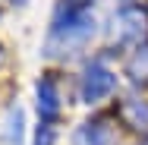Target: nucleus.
Here are the masks:
<instances>
[{
  "label": "nucleus",
  "mask_w": 148,
  "mask_h": 145,
  "mask_svg": "<svg viewBox=\"0 0 148 145\" xmlns=\"http://www.w3.org/2000/svg\"><path fill=\"white\" fill-rule=\"evenodd\" d=\"M110 126L104 123V120H95V123H82L79 129H76V136H73V145H110Z\"/></svg>",
  "instance_id": "nucleus-5"
},
{
  "label": "nucleus",
  "mask_w": 148,
  "mask_h": 145,
  "mask_svg": "<svg viewBox=\"0 0 148 145\" xmlns=\"http://www.w3.org/2000/svg\"><path fill=\"white\" fill-rule=\"evenodd\" d=\"M117 85L114 69H107L104 63H88L82 73V101L85 104H98L101 98H107Z\"/></svg>",
  "instance_id": "nucleus-1"
},
{
  "label": "nucleus",
  "mask_w": 148,
  "mask_h": 145,
  "mask_svg": "<svg viewBox=\"0 0 148 145\" xmlns=\"http://www.w3.org/2000/svg\"><path fill=\"white\" fill-rule=\"evenodd\" d=\"M35 145H54V123H41L38 126V136H35Z\"/></svg>",
  "instance_id": "nucleus-8"
},
{
  "label": "nucleus",
  "mask_w": 148,
  "mask_h": 145,
  "mask_svg": "<svg viewBox=\"0 0 148 145\" xmlns=\"http://www.w3.org/2000/svg\"><path fill=\"white\" fill-rule=\"evenodd\" d=\"M117 38L120 41H142L148 32V16L142 13V10H136V6H126V10H120L117 13Z\"/></svg>",
  "instance_id": "nucleus-2"
},
{
  "label": "nucleus",
  "mask_w": 148,
  "mask_h": 145,
  "mask_svg": "<svg viewBox=\"0 0 148 145\" xmlns=\"http://www.w3.org/2000/svg\"><path fill=\"white\" fill-rule=\"evenodd\" d=\"M76 3H82V6H88V3H91V0H76Z\"/></svg>",
  "instance_id": "nucleus-9"
},
{
  "label": "nucleus",
  "mask_w": 148,
  "mask_h": 145,
  "mask_svg": "<svg viewBox=\"0 0 148 145\" xmlns=\"http://www.w3.org/2000/svg\"><path fill=\"white\" fill-rule=\"evenodd\" d=\"M22 107H10V114H6V145H22Z\"/></svg>",
  "instance_id": "nucleus-7"
},
{
  "label": "nucleus",
  "mask_w": 148,
  "mask_h": 145,
  "mask_svg": "<svg viewBox=\"0 0 148 145\" xmlns=\"http://www.w3.org/2000/svg\"><path fill=\"white\" fill-rule=\"evenodd\" d=\"M126 76H132V82H148V47H136L126 60Z\"/></svg>",
  "instance_id": "nucleus-6"
},
{
  "label": "nucleus",
  "mask_w": 148,
  "mask_h": 145,
  "mask_svg": "<svg viewBox=\"0 0 148 145\" xmlns=\"http://www.w3.org/2000/svg\"><path fill=\"white\" fill-rule=\"evenodd\" d=\"M120 120L136 129V133H148V101L142 98H126L120 104Z\"/></svg>",
  "instance_id": "nucleus-4"
},
{
  "label": "nucleus",
  "mask_w": 148,
  "mask_h": 145,
  "mask_svg": "<svg viewBox=\"0 0 148 145\" xmlns=\"http://www.w3.org/2000/svg\"><path fill=\"white\" fill-rule=\"evenodd\" d=\"M38 114L47 123L60 114V88H57V82L51 76H41L38 79Z\"/></svg>",
  "instance_id": "nucleus-3"
}]
</instances>
